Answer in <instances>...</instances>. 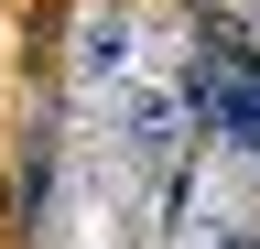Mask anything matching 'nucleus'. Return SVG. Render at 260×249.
<instances>
[{
	"label": "nucleus",
	"instance_id": "f257e3e1",
	"mask_svg": "<svg viewBox=\"0 0 260 249\" xmlns=\"http://www.w3.org/2000/svg\"><path fill=\"white\" fill-rule=\"evenodd\" d=\"M109 141L130 152V163H174V141H184V87L130 76V87H119V109H109Z\"/></svg>",
	"mask_w": 260,
	"mask_h": 249
},
{
	"label": "nucleus",
	"instance_id": "f03ea898",
	"mask_svg": "<svg viewBox=\"0 0 260 249\" xmlns=\"http://www.w3.org/2000/svg\"><path fill=\"white\" fill-rule=\"evenodd\" d=\"M130 65H141L130 11H87V22H76V76H87V87H130Z\"/></svg>",
	"mask_w": 260,
	"mask_h": 249
}]
</instances>
